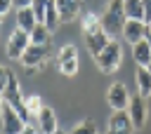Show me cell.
Segmentation results:
<instances>
[{
  "label": "cell",
  "instance_id": "obj_19",
  "mask_svg": "<svg viewBox=\"0 0 151 134\" xmlns=\"http://www.w3.org/2000/svg\"><path fill=\"white\" fill-rule=\"evenodd\" d=\"M50 31H54L57 26H61L59 21V12H57V2L54 0H47V7H45V21H42Z\"/></svg>",
  "mask_w": 151,
  "mask_h": 134
},
{
  "label": "cell",
  "instance_id": "obj_26",
  "mask_svg": "<svg viewBox=\"0 0 151 134\" xmlns=\"http://www.w3.org/2000/svg\"><path fill=\"white\" fill-rule=\"evenodd\" d=\"M19 134H40V132H38V127H35L33 122H26V125H24V129H21Z\"/></svg>",
  "mask_w": 151,
  "mask_h": 134
},
{
  "label": "cell",
  "instance_id": "obj_16",
  "mask_svg": "<svg viewBox=\"0 0 151 134\" xmlns=\"http://www.w3.org/2000/svg\"><path fill=\"white\" fill-rule=\"evenodd\" d=\"M123 9L127 19H139L144 21V2L142 0H123Z\"/></svg>",
  "mask_w": 151,
  "mask_h": 134
},
{
  "label": "cell",
  "instance_id": "obj_20",
  "mask_svg": "<svg viewBox=\"0 0 151 134\" xmlns=\"http://www.w3.org/2000/svg\"><path fill=\"white\" fill-rule=\"evenodd\" d=\"M59 61V71L66 75V78H71V75H76L78 73V56H68V59H57Z\"/></svg>",
  "mask_w": 151,
  "mask_h": 134
},
{
  "label": "cell",
  "instance_id": "obj_18",
  "mask_svg": "<svg viewBox=\"0 0 151 134\" xmlns=\"http://www.w3.org/2000/svg\"><path fill=\"white\" fill-rule=\"evenodd\" d=\"M80 28H83V33L101 31V19H99V16H94L92 12H85V14H80Z\"/></svg>",
  "mask_w": 151,
  "mask_h": 134
},
{
  "label": "cell",
  "instance_id": "obj_3",
  "mask_svg": "<svg viewBox=\"0 0 151 134\" xmlns=\"http://www.w3.org/2000/svg\"><path fill=\"white\" fill-rule=\"evenodd\" d=\"M47 56H50V45H28L19 61H21V66L28 73H33L35 68H42L45 66Z\"/></svg>",
  "mask_w": 151,
  "mask_h": 134
},
{
  "label": "cell",
  "instance_id": "obj_27",
  "mask_svg": "<svg viewBox=\"0 0 151 134\" xmlns=\"http://www.w3.org/2000/svg\"><path fill=\"white\" fill-rule=\"evenodd\" d=\"M14 5H17V9H19V7H31L33 0H14Z\"/></svg>",
  "mask_w": 151,
  "mask_h": 134
},
{
  "label": "cell",
  "instance_id": "obj_7",
  "mask_svg": "<svg viewBox=\"0 0 151 134\" xmlns=\"http://www.w3.org/2000/svg\"><path fill=\"white\" fill-rule=\"evenodd\" d=\"M127 113H130V118H132V125H134V129H142L144 125H146V115H149V108H146V99L144 96H132L130 99V106H127Z\"/></svg>",
  "mask_w": 151,
  "mask_h": 134
},
{
  "label": "cell",
  "instance_id": "obj_13",
  "mask_svg": "<svg viewBox=\"0 0 151 134\" xmlns=\"http://www.w3.org/2000/svg\"><path fill=\"white\" fill-rule=\"evenodd\" d=\"M132 59H134L137 66L149 68V63H151V42L149 40H139L137 45H132Z\"/></svg>",
  "mask_w": 151,
  "mask_h": 134
},
{
  "label": "cell",
  "instance_id": "obj_32",
  "mask_svg": "<svg viewBox=\"0 0 151 134\" xmlns=\"http://www.w3.org/2000/svg\"><path fill=\"white\" fill-rule=\"evenodd\" d=\"M149 71H151V63H149Z\"/></svg>",
  "mask_w": 151,
  "mask_h": 134
},
{
  "label": "cell",
  "instance_id": "obj_11",
  "mask_svg": "<svg viewBox=\"0 0 151 134\" xmlns=\"http://www.w3.org/2000/svg\"><path fill=\"white\" fill-rule=\"evenodd\" d=\"M54 2H57V12H59L61 24H71V21H76V16H80L83 0H54Z\"/></svg>",
  "mask_w": 151,
  "mask_h": 134
},
{
  "label": "cell",
  "instance_id": "obj_12",
  "mask_svg": "<svg viewBox=\"0 0 151 134\" xmlns=\"http://www.w3.org/2000/svg\"><path fill=\"white\" fill-rule=\"evenodd\" d=\"M111 42V38L104 33V31H94V33H85V47L90 49L92 56H97L106 45Z\"/></svg>",
  "mask_w": 151,
  "mask_h": 134
},
{
  "label": "cell",
  "instance_id": "obj_29",
  "mask_svg": "<svg viewBox=\"0 0 151 134\" xmlns=\"http://www.w3.org/2000/svg\"><path fill=\"white\" fill-rule=\"evenodd\" d=\"M2 108H5V101H2V94H0V113H2Z\"/></svg>",
  "mask_w": 151,
  "mask_h": 134
},
{
  "label": "cell",
  "instance_id": "obj_28",
  "mask_svg": "<svg viewBox=\"0 0 151 134\" xmlns=\"http://www.w3.org/2000/svg\"><path fill=\"white\" fill-rule=\"evenodd\" d=\"M144 40H149V42H151V24H146V38H144Z\"/></svg>",
  "mask_w": 151,
  "mask_h": 134
},
{
  "label": "cell",
  "instance_id": "obj_21",
  "mask_svg": "<svg viewBox=\"0 0 151 134\" xmlns=\"http://www.w3.org/2000/svg\"><path fill=\"white\" fill-rule=\"evenodd\" d=\"M24 103H26V108H28L31 118L35 120V115H38V113H40V108H42V99H40L38 94H28V96H24Z\"/></svg>",
  "mask_w": 151,
  "mask_h": 134
},
{
  "label": "cell",
  "instance_id": "obj_6",
  "mask_svg": "<svg viewBox=\"0 0 151 134\" xmlns=\"http://www.w3.org/2000/svg\"><path fill=\"white\" fill-rule=\"evenodd\" d=\"M134 125L127 110H113L109 118V132L106 134H132Z\"/></svg>",
  "mask_w": 151,
  "mask_h": 134
},
{
  "label": "cell",
  "instance_id": "obj_15",
  "mask_svg": "<svg viewBox=\"0 0 151 134\" xmlns=\"http://www.w3.org/2000/svg\"><path fill=\"white\" fill-rule=\"evenodd\" d=\"M137 89H139V96H151V71L149 68H137Z\"/></svg>",
  "mask_w": 151,
  "mask_h": 134
},
{
  "label": "cell",
  "instance_id": "obj_25",
  "mask_svg": "<svg viewBox=\"0 0 151 134\" xmlns=\"http://www.w3.org/2000/svg\"><path fill=\"white\" fill-rule=\"evenodd\" d=\"M144 2V24H151V0H142Z\"/></svg>",
  "mask_w": 151,
  "mask_h": 134
},
{
  "label": "cell",
  "instance_id": "obj_31",
  "mask_svg": "<svg viewBox=\"0 0 151 134\" xmlns=\"http://www.w3.org/2000/svg\"><path fill=\"white\" fill-rule=\"evenodd\" d=\"M0 21H2V14H0Z\"/></svg>",
  "mask_w": 151,
  "mask_h": 134
},
{
  "label": "cell",
  "instance_id": "obj_9",
  "mask_svg": "<svg viewBox=\"0 0 151 134\" xmlns=\"http://www.w3.org/2000/svg\"><path fill=\"white\" fill-rule=\"evenodd\" d=\"M33 122H35V127H38L40 134H54V132L59 129V125H57V113H54L50 106H42Z\"/></svg>",
  "mask_w": 151,
  "mask_h": 134
},
{
  "label": "cell",
  "instance_id": "obj_17",
  "mask_svg": "<svg viewBox=\"0 0 151 134\" xmlns=\"http://www.w3.org/2000/svg\"><path fill=\"white\" fill-rule=\"evenodd\" d=\"M31 45H50V38H52V31L45 26V24H38L31 33Z\"/></svg>",
  "mask_w": 151,
  "mask_h": 134
},
{
  "label": "cell",
  "instance_id": "obj_5",
  "mask_svg": "<svg viewBox=\"0 0 151 134\" xmlns=\"http://www.w3.org/2000/svg\"><path fill=\"white\" fill-rule=\"evenodd\" d=\"M28 45H31V35H28L26 31H21V28H14L12 35H9V40H7V49H5V52H7L9 59L19 61Z\"/></svg>",
  "mask_w": 151,
  "mask_h": 134
},
{
  "label": "cell",
  "instance_id": "obj_2",
  "mask_svg": "<svg viewBox=\"0 0 151 134\" xmlns=\"http://www.w3.org/2000/svg\"><path fill=\"white\" fill-rule=\"evenodd\" d=\"M94 61H97V66H99L101 73H113V71L120 68V61H123V47H120L116 40H111V42L94 56Z\"/></svg>",
  "mask_w": 151,
  "mask_h": 134
},
{
  "label": "cell",
  "instance_id": "obj_4",
  "mask_svg": "<svg viewBox=\"0 0 151 134\" xmlns=\"http://www.w3.org/2000/svg\"><path fill=\"white\" fill-rule=\"evenodd\" d=\"M106 103L111 106V110H127L130 106V92L123 82H113L106 89Z\"/></svg>",
  "mask_w": 151,
  "mask_h": 134
},
{
  "label": "cell",
  "instance_id": "obj_30",
  "mask_svg": "<svg viewBox=\"0 0 151 134\" xmlns=\"http://www.w3.org/2000/svg\"><path fill=\"white\" fill-rule=\"evenodd\" d=\"M54 134H66V132H61V129H57V132H54Z\"/></svg>",
  "mask_w": 151,
  "mask_h": 134
},
{
  "label": "cell",
  "instance_id": "obj_8",
  "mask_svg": "<svg viewBox=\"0 0 151 134\" xmlns=\"http://www.w3.org/2000/svg\"><path fill=\"white\" fill-rule=\"evenodd\" d=\"M0 125H2V134H19L26 122L19 118V113H17L14 108H9V106L5 103V108H2V113H0Z\"/></svg>",
  "mask_w": 151,
  "mask_h": 134
},
{
  "label": "cell",
  "instance_id": "obj_24",
  "mask_svg": "<svg viewBox=\"0 0 151 134\" xmlns=\"http://www.w3.org/2000/svg\"><path fill=\"white\" fill-rule=\"evenodd\" d=\"M12 7H14V0H0V14H2V16H5Z\"/></svg>",
  "mask_w": 151,
  "mask_h": 134
},
{
  "label": "cell",
  "instance_id": "obj_14",
  "mask_svg": "<svg viewBox=\"0 0 151 134\" xmlns=\"http://www.w3.org/2000/svg\"><path fill=\"white\" fill-rule=\"evenodd\" d=\"M35 26H38V19H35L33 9H31V7H19V9H17V28L31 33Z\"/></svg>",
  "mask_w": 151,
  "mask_h": 134
},
{
  "label": "cell",
  "instance_id": "obj_23",
  "mask_svg": "<svg viewBox=\"0 0 151 134\" xmlns=\"http://www.w3.org/2000/svg\"><path fill=\"white\" fill-rule=\"evenodd\" d=\"M7 82H9V71L0 63V94H2V89L7 87Z\"/></svg>",
  "mask_w": 151,
  "mask_h": 134
},
{
  "label": "cell",
  "instance_id": "obj_22",
  "mask_svg": "<svg viewBox=\"0 0 151 134\" xmlns=\"http://www.w3.org/2000/svg\"><path fill=\"white\" fill-rule=\"evenodd\" d=\"M71 134H99V132H97V125L92 120H83L80 125H76L71 129Z\"/></svg>",
  "mask_w": 151,
  "mask_h": 134
},
{
  "label": "cell",
  "instance_id": "obj_1",
  "mask_svg": "<svg viewBox=\"0 0 151 134\" xmlns=\"http://www.w3.org/2000/svg\"><path fill=\"white\" fill-rule=\"evenodd\" d=\"M127 16H125V9H123V0H111L106 5V12L101 14V31L116 40L118 33H123V26H125Z\"/></svg>",
  "mask_w": 151,
  "mask_h": 134
},
{
  "label": "cell",
  "instance_id": "obj_10",
  "mask_svg": "<svg viewBox=\"0 0 151 134\" xmlns=\"http://www.w3.org/2000/svg\"><path fill=\"white\" fill-rule=\"evenodd\" d=\"M123 40L125 42H130V45H137L139 40H144L146 38V24L144 21H139V19H127L125 21V26H123Z\"/></svg>",
  "mask_w": 151,
  "mask_h": 134
}]
</instances>
